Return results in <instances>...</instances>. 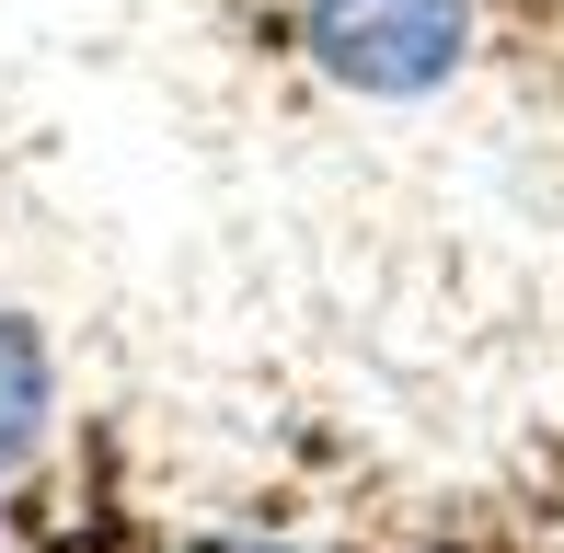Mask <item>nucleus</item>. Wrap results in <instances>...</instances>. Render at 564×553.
<instances>
[{
    "label": "nucleus",
    "mask_w": 564,
    "mask_h": 553,
    "mask_svg": "<svg viewBox=\"0 0 564 553\" xmlns=\"http://www.w3.org/2000/svg\"><path fill=\"white\" fill-rule=\"evenodd\" d=\"M300 46L357 105H426L473 58V0H300Z\"/></svg>",
    "instance_id": "nucleus-1"
},
{
    "label": "nucleus",
    "mask_w": 564,
    "mask_h": 553,
    "mask_svg": "<svg viewBox=\"0 0 564 553\" xmlns=\"http://www.w3.org/2000/svg\"><path fill=\"white\" fill-rule=\"evenodd\" d=\"M46 415H58V358H46V335L0 300V485L46 449Z\"/></svg>",
    "instance_id": "nucleus-2"
},
{
    "label": "nucleus",
    "mask_w": 564,
    "mask_h": 553,
    "mask_svg": "<svg viewBox=\"0 0 564 553\" xmlns=\"http://www.w3.org/2000/svg\"><path fill=\"white\" fill-rule=\"evenodd\" d=\"M196 553H300V542H196Z\"/></svg>",
    "instance_id": "nucleus-3"
}]
</instances>
